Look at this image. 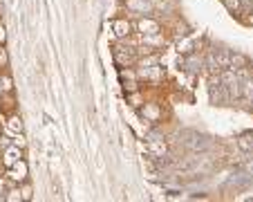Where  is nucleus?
Listing matches in <instances>:
<instances>
[{
  "mask_svg": "<svg viewBox=\"0 0 253 202\" xmlns=\"http://www.w3.org/2000/svg\"><path fill=\"white\" fill-rule=\"evenodd\" d=\"M14 144H16V146H20V149H25V146H27V137H25L23 133L14 135Z\"/></svg>",
  "mask_w": 253,
  "mask_h": 202,
  "instance_id": "20",
  "label": "nucleus"
},
{
  "mask_svg": "<svg viewBox=\"0 0 253 202\" xmlns=\"http://www.w3.org/2000/svg\"><path fill=\"white\" fill-rule=\"evenodd\" d=\"M18 159H23V149H20V146L11 144V146H7V149H2V166L5 168L14 166Z\"/></svg>",
  "mask_w": 253,
  "mask_h": 202,
  "instance_id": "7",
  "label": "nucleus"
},
{
  "mask_svg": "<svg viewBox=\"0 0 253 202\" xmlns=\"http://www.w3.org/2000/svg\"><path fill=\"white\" fill-rule=\"evenodd\" d=\"M112 34H115L119 41H124V39H130L134 34V23L126 16V18H115L112 20Z\"/></svg>",
  "mask_w": 253,
  "mask_h": 202,
  "instance_id": "3",
  "label": "nucleus"
},
{
  "mask_svg": "<svg viewBox=\"0 0 253 202\" xmlns=\"http://www.w3.org/2000/svg\"><path fill=\"white\" fill-rule=\"evenodd\" d=\"M7 178H9L14 184L27 182V178H29V166H27V162H25V159H18L14 166H9V168H7Z\"/></svg>",
  "mask_w": 253,
  "mask_h": 202,
  "instance_id": "4",
  "label": "nucleus"
},
{
  "mask_svg": "<svg viewBox=\"0 0 253 202\" xmlns=\"http://www.w3.org/2000/svg\"><path fill=\"white\" fill-rule=\"evenodd\" d=\"M124 7L128 9V16H134V18H141V16H153L155 14L153 0H126Z\"/></svg>",
  "mask_w": 253,
  "mask_h": 202,
  "instance_id": "1",
  "label": "nucleus"
},
{
  "mask_svg": "<svg viewBox=\"0 0 253 202\" xmlns=\"http://www.w3.org/2000/svg\"><path fill=\"white\" fill-rule=\"evenodd\" d=\"M146 151L150 153V157H153V159L168 157V144H166V140H162V137L148 140V144H146Z\"/></svg>",
  "mask_w": 253,
  "mask_h": 202,
  "instance_id": "6",
  "label": "nucleus"
},
{
  "mask_svg": "<svg viewBox=\"0 0 253 202\" xmlns=\"http://www.w3.org/2000/svg\"><path fill=\"white\" fill-rule=\"evenodd\" d=\"M251 110H253V108H251Z\"/></svg>",
  "mask_w": 253,
  "mask_h": 202,
  "instance_id": "24",
  "label": "nucleus"
},
{
  "mask_svg": "<svg viewBox=\"0 0 253 202\" xmlns=\"http://www.w3.org/2000/svg\"><path fill=\"white\" fill-rule=\"evenodd\" d=\"M9 65V52H7L5 45H0V67H7Z\"/></svg>",
  "mask_w": 253,
  "mask_h": 202,
  "instance_id": "18",
  "label": "nucleus"
},
{
  "mask_svg": "<svg viewBox=\"0 0 253 202\" xmlns=\"http://www.w3.org/2000/svg\"><path fill=\"white\" fill-rule=\"evenodd\" d=\"M247 166H249V171H253V162H249V164H247Z\"/></svg>",
  "mask_w": 253,
  "mask_h": 202,
  "instance_id": "23",
  "label": "nucleus"
},
{
  "mask_svg": "<svg viewBox=\"0 0 253 202\" xmlns=\"http://www.w3.org/2000/svg\"><path fill=\"white\" fill-rule=\"evenodd\" d=\"M220 79H222V86H233V83H240V79H238V72H235L233 67H224L220 72Z\"/></svg>",
  "mask_w": 253,
  "mask_h": 202,
  "instance_id": "10",
  "label": "nucleus"
},
{
  "mask_svg": "<svg viewBox=\"0 0 253 202\" xmlns=\"http://www.w3.org/2000/svg\"><path fill=\"white\" fill-rule=\"evenodd\" d=\"M215 58H217V65L224 70V67H231V52L229 50H215Z\"/></svg>",
  "mask_w": 253,
  "mask_h": 202,
  "instance_id": "12",
  "label": "nucleus"
},
{
  "mask_svg": "<svg viewBox=\"0 0 253 202\" xmlns=\"http://www.w3.org/2000/svg\"><path fill=\"white\" fill-rule=\"evenodd\" d=\"M231 67L233 70H242V67H249V58L240 52H231Z\"/></svg>",
  "mask_w": 253,
  "mask_h": 202,
  "instance_id": "11",
  "label": "nucleus"
},
{
  "mask_svg": "<svg viewBox=\"0 0 253 202\" xmlns=\"http://www.w3.org/2000/svg\"><path fill=\"white\" fill-rule=\"evenodd\" d=\"M139 112H141V117L146 121H150V124H157L159 119H162V106L159 103H155V101H146L141 108H139Z\"/></svg>",
  "mask_w": 253,
  "mask_h": 202,
  "instance_id": "5",
  "label": "nucleus"
},
{
  "mask_svg": "<svg viewBox=\"0 0 253 202\" xmlns=\"http://www.w3.org/2000/svg\"><path fill=\"white\" fill-rule=\"evenodd\" d=\"M20 191H23V200H32V198H34L32 184H29V182H23V184H20Z\"/></svg>",
  "mask_w": 253,
  "mask_h": 202,
  "instance_id": "17",
  "label": "nucleus"
},
{
  "mask_svg": "<svg viewBox=\"0 0 253 202\" xmlns=\"http://www.w3.org/2000/svg\"><path fill=\"white\" fill-rule=\"evenodd\" d=\"M224 7L231 11V14H240L242 11V0H222Z\"/></svg>",
  "mask_w": 253,
  "mask_h": 202,
  "instance_id": "15",
  "label": "nucleus"
},
{
  "mask_svg": "<svg viewBox=\"0 0 253 202\" xmlns=\"http://www.w3.org/2000/svg\"><path fill=\"white\" fill-rule=\"evenodd\" d=\"M128 101H130V106H132V108H141L143 103H146L139 90H137V92H130V95H128Z\"/></svg>",
  "mask_w": 253,
  "mask_h": 202,
  "instance_id": "16",
  "label": "nucleus"
},
{
  "mask_svg": "<svg viewBox=\"0 0 253 202\" xmlns=\"http://www.w3.org/2000/svg\"><path fill=\"white\" fill-rule=\"evenodd\" d=\"M5 95V86H2V77H0V97Z\"/></svg>",
  "mask_w": 253,
  "mask_h": 202,
  "instance_id": "22",
  "label": "nucleus"
},
{
  "mask_svg": "<svg viewBox=\"0 0 253 202\" xmlns=\"http://www.w3.org/2000/svg\"><path fill=\"white\" fill-rule=\"evenodd\" d=\"M238 149L244 151V153H253V140L249 137V135H242L238 140Z\"/></svg>",
  "mask_w": 253,
  "mask_h": 202,
  "instance_id": "13",
  "label": "nucleus"
},
{
  "mask_svg": "<svg viewBox=\"0 0 253 202\" xmlns=\"http://www.w3.org/2000/svg\"><path fill=\"white\" fill-rule=\"evenodd\" d=\"M7 43V29H5V25L0 23V45H5Z\"/></svg>",
  "mask_w": 253,
  "mask_h": 202,
  "instance_id": "21",
  "label": "nucleus"
},
{
  "mask_svg": "<svg viewBox=\"0 0 253 202\" xmlns=\"http://www.w3.org/2000/svg\"><path fill=\"white\" fill-rule=\"evenodd\" d=\"M134 32L141 34V36H148V34H159L164 29H162L159 18H155V16H141V18L134 20Z\"/></svg>",
  "mask_w": 253,
  "mask_h": 202,
  "instance_id": "2",
  "label": "nucleus"
},
{
  "mask_svg": "<svg viewBox=\"0 0 253 202\" xmlns=\"http://www.w3.org/2000/svg\"><path fill=\"white\" fill-rule=\"evenodd\" d=\"M141 45H146V48H150V50H155V52H157L159 48H164V45H166V36H164V32L141 36Z\"/></svg>",
  "mask_w": 253,
  "mask_h": 202,
  "instance_id": "8",
  "label": "nucleus"
},
{
  "mask_svg": "<svg viewBox=\"0 0 253 202\" xmlns=\"http://www.w3.org/2000/svg\"><path fill=\"white\" fill-rule=\"evenodd\" d=\"M5 200L7 202H20L23 200V191H20V184L16 189H9V191L5 193Z\"/></svg>",
  "mask_w": 253,
  "mask_h": 202,
  "instance_id": "14",
  "label": "nucleus"
},
{
  "mask_svg": "<svg viewBox=\"0 0 253 202\" xmlns=\"http://www.w3.org/2000/svg\"><path fill=\"white\" fill-rule=\"evenodd\" d=\"M2 77V86H5V92H14V81H11L9 74H0Z\"/></svg>",
  "mask_w": 253,
  "mask_h": 202,
  "instance_id": "19",
  "label": "nucleus"
},
{
  "mask_svg": "<svg viewBox=\"0 0 253 202\" xmlns=\"http://www.w3.org/2000/svg\"><path fill=\"white\" fill-rule=\"evenodd\" d=\"M2 133H7V135H18V133H23V119H20L18 115H9L7 117V121H5V126H2Z\"/></svg>",
  "mask_w": 253,
  "mask_h": 202,
  "instance_id": "9",
  "label": "nucleus"
}]
</instances>
